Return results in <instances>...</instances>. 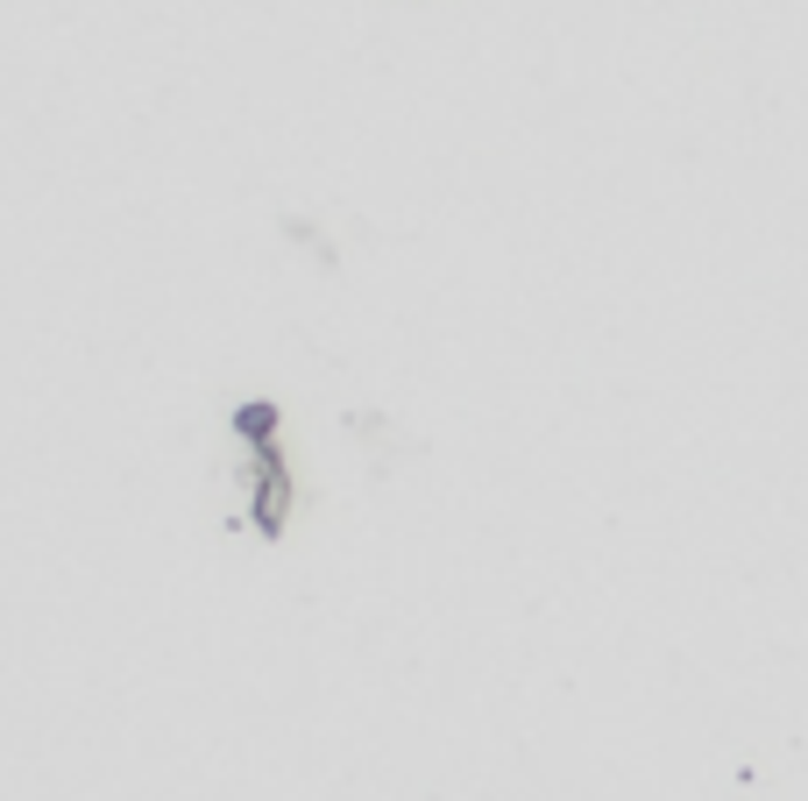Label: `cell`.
<instances>
[{
	"mask_svg": "<svg viewBox=\"0 0 808 801\" xmlns=\"http://www.w3.org/2000/svg\"><path fill=\"white\" fill-rule=\"evenodd\" d=\"M285 504H291V490H285V469H277V454L263 461V483H255V525L277 539L285 532Z\"/></svg>",
	"mask_w": 808,
	"mask_h": 801,
	"instance_id": "obj_1",
	"label": "cell"
},
{
	"mask_svg": "<svg viewBox=\"0 0 808 801\" xmlns=\"http://www.w3.org/2000/svg\"><path fill=\"white\" fill-rule=\"evenodd\" d=\"M235 433H241V440H255V447H263V440L277 433V405H241V411H235Z\"/></svg>",
	"mask_w": 808,
	"mask_h": 801,
	"instance_id": "obj_2",
	"label": "cell"
}]
</instances>
